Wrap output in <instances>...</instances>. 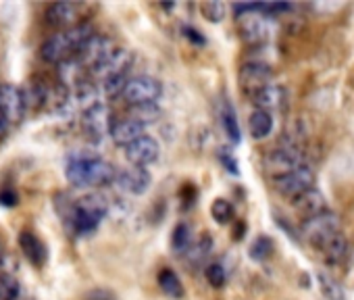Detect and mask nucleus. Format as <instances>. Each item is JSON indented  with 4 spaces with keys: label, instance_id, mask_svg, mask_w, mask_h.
Returning a JSON list of instances; mask_svg holds the SVG:
<instances>
[{
    "label": "nucleus",
    "instance_id": "f257e3e1",
    "mask_svg": "<svg viewBox=\"0 0 354 300\" xmlns=\"http://www.w3.org/2000/svg\"><path fill=\"white\" fill-rule=\"evenodd\" d=\"M94 36L96 32L90 24H77L71 30L57 32L50 38H46V42L40 48V57L50 65H61L73 59Z\"/></svg>",
    "mask_w": 354,
    "mask_h": 300
},
{
    "label": "nucleus",
    "instance_id": "f03ea898",
    "mask_svg": "<svg viewBox=\"0 0 354 300\" xmlns=\"http://www.w3.org/2000/svg\"><path fill=\"white\" fill-rule=\"evenodd\" d=\"M117 169L98 157H73L67 163L65 176L73 188H102L115 184Z\"/></svg>",
    "mask_w": 354,
    "mask_h": 300
},
{
    "label": "nucleus",
    "instance_id": "7ed1b4c3",
    "mask_svg": "<svg viewBox=\"0 0 354 300\" xmlns=\"http://www.w3.org/2000/svg\"><path fill=\"white\" fill-rule=\"evenodd\" d=\"M109 211V203L102 194L98 192H90L82 198H77L73 203L71 215L67 217L73 232L80 236H86L90 232H94L98 227V223L102 221V217Z\"/></svg>",
    "mask_w": 354,
    "mask_h": 300
},
{
    "label": "nucleus",
    "instance_id": "20e7f679",
    "mask_svg": "<svg viewBox=\"0 0 354 300\" xmlns=\"http://www.w3.org/2000/svg\"><path fill=\"white\" fill-rule=\"evenodd\" d=\"M162 94V84L156 77L150 75H136L127 82L121 98L129 106H142V104H154Z\"/></svg>",
    "mask_w": 354,
    "mask_h": 300
},
{
    "label": "nucleus",
    "instance_id": "39448f33",
    "mask_svg": "<svg viewBox=\"0 0 354 300\" xmlns=\"http://www.w3.org/2000/svg\"><path fill=\"white\" fill-rule=\"evenodd\" d=\"M304 163H302V155L300 150L292 148V146H286V148H275L271 150L269 155H265L263 159V167H265V174L275 182L279 178H286L290 176L292 171L300 169Z\"/></svg>",
    "mask_w": 354,
    "mask_h": 300
},
{
    "label": "nucleus",
    "instance_id": "423d86ee",
    "mask_svg": "<svg viewBox=\"0 0 354 300\" xmlns=\"http://www.w3.org/2000/svg\"><path fill=\"white\" fill-rule=\"evenodd\" d=\"M300 232H302V238L317 250L329 236H333L335 232H339V217L335 213H321V215H315L310 219H304L300 223Z\"/></svg>",
    "mask_w": 354,
    "mask_h": 300
},
{
    "label": "nucleus",
    "instance_id": "0eeeda50",
    "mask_svg": "<svg viewBox=\"0 0 354 300\" xmlns=\"http://www.w3.org/2000/svg\"><path fill=\"white\" fill-rule=\"evenodd\" d=\"M115 121H113V113L104 102L94 104L92 109L82 113V127L84 133L92 140V142H100L104 135H111Z\"/></svg>",
    "mask_w": 354,
    "mask_h": 300
},
{
    "label": "nucleus",
    "instance_id": "6e6552de",
    "mask_svg": "<svg viewBox=\"0 0 354 300\" xmlns=\"http://www.w3.org/2000/svg\"><path fill=\"white\" fill-rule=\"evenodd\" d=\"M273 69L271 65L267 63H259V61H252V63H244L240 67V73H238V79H240V88L252 98L257 92L269 88L273 84Z\"/></svg>",
    "mask_w": 354,
    "mask_h": 300
},
{
    "label": "nucleus",
    "instance_id": "1a4fd4ad",
    "mask_svg": "<svg viewBox=\"0 0 354 300\" xmlns=\"http://www.w3.org/2000/svg\"><path fill=\"white\" fill-rule=\"evenodd\" d=\"M0 111H3L9 125H19L28 113L26 94L19 86L0 84Z\"/></svg>",
    "mask_w": 354,
    "mask_h": 300
},
{
    "label": "nucleus",
    "instance_id": "9d476101",
    "mask_svg": "<svg viewBox=\"0 0 354 300\" xmlns=\"http://www.w3.org/2000/svg\"><path fill=\"white\" fill-rule=\"evenodd\" d=\"M273 188L277 190V194L294 200L298 198L300 194L308 192L310 188H315V171L308 167V165H302L300 169L292 171L290 176L286 178H279L273 182Z\"/></svg>",
    "mask_w": 354,
    "mask_h": 300
},
{
    "label": "nucleus",
    "instance_id": "9b49d317",
    "mask_svg": "<svg viewBox=\"0 0 354 300\" xmlns=\"http://www.w3.org/2000/svg\"><path fill=\"white\" fill-rule=\"evenodd\" d=\"M133 63V55L127 50V48H115L98 67H94L90 71V75L98 82H109L113 77H119V75H127L129 67Z\"/></svg>",
    "mask_w": 354,
    "mask_h": 300
},
{
    "label": "nucleus",
    "instance_id": "f8f14e48",
    "mask_svg": "<svg viewBox=\"0 0 354 300\" xmlns=\"http://www.w3.org/2000/svg\"><path fill=\"white\" fill-rule=\"evenodd\" d=\"M117 46H115V42L111 40V38H106V36H100V34H96L92 40H88V44L75 55V59L84 65V69L90 73L94 67H98L113 50H115Z\"/></svg>",
    "mask_w": 354,
    "mask_h": 300
},
{
    "label": "nucleus",
    "instance_id": "ddd939ff",
    "mask_svg": "<svg viewBox=\"0 0 354 300\" xmlns=\"http://www.w3.org/2000/svg\"><path fill=\"white\" fill-rule=\"evenodd\" d=\"M158 155H160V146L152 135H144L125 148V159L131 163V167L152 165L158 159Z\"/></svg>",
    "mask_w": 354,
    "mask_h": 300
},
{
    "label": "nucleus",
    "instance_id": "4468645a",
    "mask_svg": "<svg viewBox=\"0 0 354 300\" xmlns=\"http://www.w3.org/2000/svg\"><path fill=\"white\" fill-rule=\"evenodd\" d=\"M77 19H80V5L75 3H55L46 9V24L61 32L75 28Z\"/></svg>",
    "mask_w": 354,
    "mask_h": 300
},
{
    "label": "nucleus",
    "instance_id": "2eb2a0df",
    "mask_svg": "<svg viewBox=\"0 0 354 300\" xmlns=\"http://www.w3.org/2000/svg\"><path fill=\"white\" fill-rule=\"evenodd\" d=\"M115 184L123 192L133 194V196H140V194H144L150 188L152 178H150V174L144 167H129V169H123V171L117 174Z\"/></svg>",
    "mask_w": 354,
    "mask_h": 300
},
{
    "label": "nucleus",
    "instance_id": "dca6fc26",
    "mask_svg": "<svg viewBox=\"0 0 354 300\" xmlns=\"http://www.w3.org/2000/svg\"><path fill=\"white\" fill-rule=\"evenodd\" d=\"M240 19V36L242 40H246L248 44H265L269 40V26H267V19L261 17V15H244V17H238Z\"/></svg>",
    "mask_w": 354,
    "mask_h": 300
},
{
    "label": "nucleus",
    "instance_id": "f3484780",
    "mask_svg": "<svg viewBox=\"0 0 354 300\" xmlns=\"http://www.w3.org/2000/svg\"><path fill=\"white\" fill-rule=\"evenodd\" d=\"M292 207H294L296 215L302 217V221H304V219H310V217H315V215H321V213L327 211L325 198H323V194H321L317 188H310L308 192H304V194H300L298 198H294V200H292Z\"/></svg>",
    "mask_w": 354,
    "mask_h": 300
},
{
    "label": "nucleus",
    "instance_id": "a211bd4d",
    "mask_svg": "<svg viewBox=\"0 0 354 300\" xmlns=\"http://www.w3.org/2000/svg\"><path fill=\"white\" fill-rule=\"evenodd\" d=\"M288 100V92L283 86H277V84H271L269 88L257 92L252 96V102L259 111H265V113H275V111H281L283 104Z\"/></svg>",
    "mask_w": 354,
    "mask_h": 300
},
{
    "label": "nucleus",
    "instance_id": "6ab92c4d",
    "mask_svg": "<svg viewBox=\"0 0 354 300\" xmlns=\"http://www.w3.org/2000/svg\"><path fill=\"white\" fill-rule=\"evenodd\" d=\"M144 135H146V125H142V123H138V121H133L129 117H125L121 121H115V125L111 129L113 142L117 146H123V148H127L129 144H133L136 140H140Z\"/></svg>",
    "mask_w": 354,
    "mask_h": 300
},
{
    "label": "nucleus",
    "instance_id": "aec40b11",
    "mask_svg": "<svg viewBox=\"0 0 354 300\" xmlns=\"http://www.w3.org/2000/svg\"><path fill=\"white\" fill-rule=\"evenodd\" d=\"M348 250H350V246H348V240H346V236L342 232H335L333 236H329L317 248V252H321V256L325 259V263H329L333 267L335 265H342L348 259Z\"/></svg>",
    "mask_w": 354,
    "mask_h": 300
},
{
    "label": "nucleus",
    "instance_id": "412c9836",
    "mask_svg": "<svg viewBox=\"0 0 354 300\" xmlns=\"http://www.w3.org/2000/svg\"><path fill=\"white\" fill-rule=\"evenodd\" d=\"M19 248H21L24 256H26L34 267H42V265L46 263V256H48L46 246H44V242H42L32 229H24V232L19 234Z\"/></svg>",
    "mask_w": 354,
    "mask_h": 300
},
{
    "label": "nucleus",
    "instance_id": "4be33fe9",
    "mask_svg": "<svg viewBox=\"0 0 354 300\" xmlns=\"http://www.w3.org/2000/svg\"><path fill=\"white\" fill-rule=\"evenodd\" d=\"M156 283H158V288L169 296V298H175V300H180V298H184V283H182V279L177 277V273L173 271V269H169V267H165V269H160L158 271V275H156Z\"/></svg>",
    "mask_w": 354,
    "mask_h": 300
},
{
    "label": "nucleus",
    "instance_id": "5701e85b",
    "mask_svg": "<svg viewBox=\"0 0 354 300\" xmlns=\"http://www.w3.org/2000/svg\"><path fill=\"white\" fill-rule=\"evenodd\" d=\"M248 129H250V135H252L254 140L267 138V135L273 131V115L254 109V111L250 113V119H248Z\"/></svg>",
    "mask_w": 354,
    "mask_h": 300
},
{
    "label": "nucleus",
    "instance_id": "b1692460",
    "mask_svg": "<svg viewBox=\"0 0 354 300\" xmlns=\"http://www.w3.org/2000/svg\"><path fill=\"white\" fill-rule=\"evenodd\" d=\"M192 246V229L188 223H177L173 227V234H171V248L182 254V252H188Z\"/></svg>",
    "mask_w": 354,
    "mask_h": 300
},
{
    "label": "nucleus",
    "instance_id": "393cba45",
    "mask_svg": "<svg viewBox=\"0 0 354 300\" xmlns=\"http://www.w3.org/2000/svg\"><path fill=\"white\" fill-rule=\"evenodd\" d=\"M211 248H213L211 236H209V234H203V236L198 238V242H194V244L190 246V250L186 252V256H188L190 263L198 265V263H203V261L211 254Z\"/></svg>",
    "mask_w": 354,
    "mask_h": 300
},
{
    "label": "nucleus",
    "instance_id": "a878e982",
    "mask_svg": "<svg viewBox=\"0 0 354 300\" xmlns=\"http://www.w3.org/2000/svg\"><path fill=\"white\" fill-rule=\"evenodd\" d=\"M160 117V109L154 104H142V106H129V119L142 123V125H148V123H154L158 121Z\"/></svg>",
    "mask_w": 354,
    "mask_h": 300
},
{
    "label": "nucleus",
    "instance_id": "bb28decb",
    "mask_svg": "<svg viewBox=\"0 0 354 300\" xmlns=\"http://www.w3.org/2000/svg\"><path fill=\"white\" fill-rule=\"evenodd\" d=\"M211 217L219 223V225H225L234 219V207L230 200L225 198H215L213 205H211Z\"/></svg>",
    "mask_w": 354,
    "mask_h": 300
},
{
    "label": "nucleus",
    "instance_id": "cd10ccee",
    "mask_svg": "<svg viewBox=\"0 0 354 300\" xmlns=\"http://www.w3.org/2000/svg\"><path fill=\"white\" fill-rule=\"evenodd\" d=\"M201 13L207 21L211 24H221L225 13H227V7L223 3H219V0H209V3H203L201 5Z\"/></svg>",
    "mask_w": 354,
    "mask_h": 300
},
{
    "label": "nucleus",
    "instance_id": "c85d7f7f",
    "mask_svg": "<svg viewBox=\"0 0 354 300\" xmlns=\"http://www.w3.org/2000/svg\"><path fill=\"white\" fill-rule=\"evenodd\" d=\"M19 296V283L13 275L0 273V300H17Z\"/></svg>",
    "mask_w": 354,
    "mask_h": 300
},
{
    "label": "nucleus",
    "instance_id": "c756f323",
    "mask_svg": "<svg viewBox=\"0 0 354 300\" xmlns=\"http://www.w3.org/2000/svg\"><path fill=\"white\" fill-rule=\"evenodd\" d=\"M221 123L225 127V133L230 135L232 142H240V127H238V119L232 111V106H225L221 111Z\"/></svg>",
    "mask_w": 354,
    "mask_h": 300
},
{
    "label": "nucleus",
    "instance_id": "7c9ffc66",
    "mask_svg": "<svg viewBox=\"0 0 354 300\" xmlns=\"http://www.w3.org/2000/svg\"><path fill=\"white\" fill-rule=\"evenodd\" d=\"M205 275H207V281L213 285V288H221L225 285L227 281V273H225V267L221 263H211L207 269H205Z\"/></svg>",
    "mask_w": 354,
    "mask_h": 300
},
{
    "label": "nucleus",
    "instance_id": "2f4dec72",
    "mask_svg": "<svg viewBox=\"0 0 354 300\" xmlns=\"http://www.w3.org/2000/svg\"><path fill=\"white\" fill-rule=\"evenodd\" d=\"M271 248H273V242H271L269 238L261 236V238H257V240L252 242V246H250V256H252L254 261H265V259L271 254Z\"/></svg>",
    "mask_w": 354,
    "mask_h": 300
},
{
    "label": "nucleus",
    "instance_id": "473e14b6",
    "mask_svg": "<svg viewBox=\"0 0 354 300\" xmlns=\"http://www.w3.org/2000/svg\"><path fill=\"white\" fill-rule=\"evenodd\" d=\"M319 283H321V290H323V294L329 298V300H342L344 298V292H342V288L333 281V279H329L327 275H319Z\"/></svg>",
    "mask_w": 354,
    "mask_h": 300
},
{
    "label": "nucleus",
    "instance_id": "72a5a7b5",
    "mask_svg": "<svg viewBox=\"0 0 354 300\" xmlns=\"http://www.w3.org/2000/svg\"><path fill=\"white\" fill-rule=\"evenodd\" d=\"M0 205L3 207H17L19 205V196L11 186L0 188Z\"/></svg>",
    "mask_w": 354,
    "mask_h": 300
},
{
    "label": "nucleus",
    "instance_id": "f704fd0d",
    "mask_svg": "<svg viewBox=\"0 0 354 300\" xmlns=\"http://www.w3.org/2000/svg\"><path fill=\"white\" fill-rule=\"evenodd\" d=\"M86 300H117V296H115L111 290L96 288V290H90V292L86 294Z\"/></svg>",
    "mask_w": 354,
    "mask_h": 300
},
{
    "label": "nucleus",
    "instance_id": "c9c22d12",
    "mask_svg": "<svg viewBox=\"0 0 354 300\" xmlns=\"http://www.w3.org/2000/svg\"><path fill=\"white\" fill-rule=\"evenodd\" d=\"M290 9H292V5H265V13H273V15L288 13Z\"/></svg>",
    "mask_w": 354,
    "mask_h": 300
},
{
    "label": "nucleus",
    "instance_id": "e433bc0d",
    "mask_svg": "<svg viewBox=\"0 0 354 300\" xmlns=\"http://www.w3.org/2000/svg\"><path fill=\"white\" fill-rule=\"evenodd\" d=\"M184 34H186V38H190V40H194V42H198V44H205V38H203V36H196V34H198L196 30L186 28V30H184Z\"/></svg>",
    "mask_w": 354,
    "mask_h": 300
},
{
    "label": "nucleus",
    "instance_id": "4c0bfd02",
    "mask_svg": "<svg viewBox=\"0 0 354 300\" xmlns=\"http://www.w3.org/2000/svg\"><path fill=\"white\" fill-rule=\"evenodd\" d=\"M7 131H9V123H7V119H5L3 111H0V142H3V140H5Z\"/></svg>",
    "mask_w": 354,
    "mask_h": 300
},
{
    "label": "nucleus",
    "instance_id": "58836bf2",
    "mask_svg": "<svg viewBox=\"0 0 354 300\" xmlns=\"http://www.w3.org/2000/svg\"><path fill=\"white\" fill-rule=\"evenodd\" d=\"M3 261H5V246L0 242V265H3Z\"/></svg>",
    "mask_w": 354,
    "mask_h": 300
}]
</instances>
